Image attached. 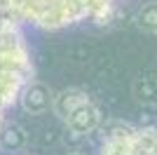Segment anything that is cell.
<instances>
[{"label":"cell","mask_w":157,"mask_h":155,"mask_svg":"<svg viewBox=\"0 0 157 155\" xmlns=\"http://www.w3.org/2000/svg\"><path fill=\"white\" fill-rule=\"evenodd\" d=\"M122 0H0V17L45 31L103 21Z\"/></svg>","instance_id":"obj_1"},{"label":"cell","mask_w":157,"mask_h":155,"mask_svg":"<svg viewBox=\"0 0 157 155\" xmlns=\"http://www.w3.org/2000/svg\"><path fill=\"white\" fill-rule=\"evenodd\" d=\"M33 64L19 24L0 17V127L31 82Z\"/></svg>","instance_id":"obj_2"},{"label":"cell","mask_w":157,"mask_h":155,"mask_svg":"<svg viewBox=\"0 0 157 155\" xmlns=\"http://www.w3.org/2000/svg\"><path fill=\"white\" fill-rule=\"evenodd\" d=\"M98 155H157V127L113 125Z\"/></svg>","instance_id":"obj_3"},{"label":"cell","mask_w":157,"mask_h":155,"mask_svg":"<svg viewBox=\"0 0 157 155\" xmlns=\"http://www.w3.org/2000/svg\"><path fill=\"white\" fill-rule=\"evenodd\" d=\"M63 122L68 125V129H71L73 134H80V136L89 134V132H94V129L98 127V122H101V110H98L92 101H85L82 106H78V108L73 110Z\"/></svg>","instance_id":"obj_4"},{"label":"cell","mask_w":157,"mask_h":155,"mask_svg":"<svg viewBox=\"0 0 157 155\" xmlns=\"http://www.w3.org/2000/svg\"><path fill=\"white\" fill-rule=\"evenodd\" d=\"M19 101H21V106H24L26 113H31V115H40V113H47V110L52 108L54 94L47 89L45 85L28 82L26 87H24V92H21Z\"/></svg>","instance_id":"obj_5"},{"label":"cell","mask_w":157,"mask_h":155,"mask_svg":"<svg viewBox=\"0 0 157 155\" xmlns=\"http://www.w3.org/2000/svg\"><path fill=\"white\" fill-rule=\"evenodd\" d=\"M85 101H89V97H87L85 92H80V89H66V92H61V94L54 97L52 110L61 117V120H66L73 110L78 108V106H82Z\"/></svg>","instance_id":"obj_6"},{"label":"cell","mask_w":157,"mask_h":155,"mask_svg":"<svg viewBox=\"0 0 157 155\" xmlns=\"http://www.w3.org/2000/svg\"><path fill=\"white\" fill-rule=\"evenodd\" d=\"M138 26L145 28V31L157 33V2L145 5L141 12H138Z\"/></svg>","instance_id":"obj_7"},{"label":"cell","mask_w":157,"mask_h":155,"mask_svg":"<svg viewBox=\"0 0 157 155\" xmlns=\"http://www.w3.org/2000/svg\"><path fill=\"white\" fill-rule=\"evenodd\" d=\"M68 155H82V153H68Z\"/></svg>","instance_id":"obj_8"}]
</instances>
